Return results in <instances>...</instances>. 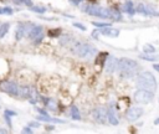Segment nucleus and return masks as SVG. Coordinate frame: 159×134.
<instances>
[{"instance_id": "nucleus-1", "label": "nucleus", "mask_w": 159, "mask_h": 134, "mask_svg": "<svg viewBox=\"0 0 159 134\" xmlns=\"http://www.w3.org/2000/svg\"><path fill=\"white\" fill-rule=\"evenodd\" d=\"M138 63L131 58H121L118 62V71L121 77L123 78H132L138 72Z\"/></svg>"}, {"instance_id": "nucleus-2", "label": "nucleus", "mask_w": 159, "mask_h": 134, "mask_svg": "<svg viewBox=\"0 0 159 134\" xmlns=\"http://www.w3.org/2000/svg\"><path fill=\"white\" fill-rule=\"evenodd\" d=\"M137 86L139 88H144V89H148L150 92H155L157 87H158L154 75L152 72H149V71H145V72H142V73L138 75Z\"/></svg>"}, {"instance_id": "nucleus-3", "label": "nucleus", "mask_w": 159, "mask_h": 134, "mask_svg": "<svg viewBox=\"0 0 159 134\" xmlns=\"http://www.w3.org/2000/svg\"><path fill=\"white\" fill-rule=\"evenodd\" d=\"M72 51H73V54L76 56L82 57V58H87V60L92 58L96 55V52H97L96 47H93L92 45L86 44V42H76L73 45Z\"/></svg>"}, {"instance_id": "nucleus-4", "label": "nucleus", "mask_w": 159, "mask_h": 134, "mask_svg": "<svg viewBox=\"0 0 159 134\" xmlns=\"http://www.w3.org/2000/svg\"><path fill=\"white\" fill-rule=\"evenodd\" d=\"M134 101L137 103H140V104H148L153 101L154 98V92H150L148 89H144V88H139L138 91L134 92V96H133Z\"/></svg>"}, {"instance_id": "nucleus-5", "label": "nucleus", "mask_w": 159, "mask_h": 134, "mask_svg": "<svg viewBox=\"0 0 159 134\" xmlns=\"http://www.w3.org/2000/svg\"><path fill=\"white\" fill-rule=\"evenodd\" d=\"M0 89L11 96H19V86L11 81H3L0 83Z\"/></svg>"}, {"instance_id": "nucleus-6", "label": "nucleus", "mask_w": 159, "mask_h": 134, "mask_svg": "<svg viewBox=\"0 0 159 134\" xmlns=\"http://www.w3.org/2000/svg\"><path fill=\"white\" fill-rule=\"evenodd\" d=\"M28 36H29V39L31 40V41H34V42H40L42 39H44V36H45V34H44V29L41 28V26H31V29L29 30V32H28Z\"/></svg>"}, {"instance_id": "nucleus-7", "label": "nucleus", "mask_w": 159, "mask_h": 134, "mask_svg": "<svg viewBox=\"0 0 159 134\" xmlns=\"http://www.w3.org/2000/svg\"><path fill=\"white\" fill-rule=\"evenodd\" d=\"M92 118L100 123V124H106L108 122L107 119V109L103 108V107H100V108H96L93 112H92Z\"/></svg>"}, {"instance_id": "nucleus-8", "label": "nucleus", "mask_w": 159, "mask_h": 134, "mask_svg": "<svg viewBox=\"0 0 159 134\" xmlns=\"http://www.w3.org/2000/svg\"><path fill=\"white\" fill-rule=\"evenodd\" d=\"M143 113H144V109H143V108H140V107H132V108H129V109L127 110L126 117H127V119H128L129 122H134V120H137L139 117H142Z\"/></svg>"}, {"instance_id": "nucleus-9", "label": "nucleus", "mask_w": 159, "mask_h": 134, "mask_svg": "<svg viewBox=\"0 0 159 134\" xmlns=\"http://www.w3.org/2000/svg\"><path fill=\"white\" fill-rule=\"evenodd\" d=\"M118 62H119V60H118V58L110 56V57L107 58L106 65H105V70H106V72H107V73H114V72L118 70Z\"/></svg>"}, {"instance_id": "nucleus-10", "label": "nucleus", "mask_w": 159, "mask_h": 134, "mask_svg": "<svg viewBox=\"0 0 159 134\" xmlns=\"http://www.w3.org/2000/svg\"><path fill=\"white\" fill-rule=\"evenodd\" d=\"M102 35H106V36H111V37H118L119 35V30L114 29V28H111V26H106V28H100L98 30Z\"/></svg>"}, {"instance_id": "nucleus-11", "label": "nucleus", "mask_w": 159, "mask_h": 134, "mask_svg": "<svg viewBox=\"0 0 159 134\" xmlns=\"http://www.w3.org/2000/svg\"><path fill=\"white\" fill-rule=\"evenodd\" d=\"M107 119H108L110 124H112V125H118V123H119L118 117H117V113L114 112V109L112 107H110L107 109Z\"/></svg>"}, {"instance_id": "nucleus-12", "label": "nucleus", "mask_w": 159, "mask_h": 134, "mask_svg": "<svg viewBox=\"0 0 159 134\" xmlns=\"http://www.w3.org/2000/svg\"><path fill=\"white\" fill-rule=\"evenodd\" d=\"M107 18L112 19L113 21H121L122 20V15L117 9L113 8H107Z\"/></svg>"}, {"instance_id": "nucleus-13", "label": "nucleus", "mask_w": 159, "mask_h": 134, "mask_svg": "<svg viewBox=\"0 0 159 134\" xmlns=\"http://www.w3.org/2000/svg\"><path fill=\"white\" fill-rule=\"evenodd\" d=\"M36 119H37V120H42V122H50V123H60V124L65 123V120H62V119H57V118H54V117H50L49 114H46V115H44V114L37 115V117H36Z\"/></svg>"}, {"instance_id": "nucleus-14", "label": "nucleus", "mask_w": 159, "mask_h": 134, "mask_svg": "<svg viewBox=\"0 0 159 134\" xmlns=\"http://www.w3.org/2000/svg\"><path fill=\"white\" fill-rule=\"evenodd\" d=\"M101 11H102V8L98 6V5H90V9H88V14L92 15V16H101Z\"/></svg>"}, {"instance_id": "nucleus-15", "label": "nucleus", "mask_w": 159, "mask_h": 134, "mask_svg": "<svg viewBox=\"0 0 159 134\" xmlns=\"http://www.w3.org/2000/svg\"><path fill=\"white\" fill-rule=\"evenodd\" d=\"M19 96L23 98L30 97V87L28 86H19Z\"/></svg>"}, {"instance_id": "nucleus-16", "label": "nucleus", "mask_w": 159, "mask_h": 134, "mask_svg": "<svg viewBox=\"0 0 159 134\" xmlns=\"http://www.w3.org/2000/svg\"><path fill=\"white\" fill-rule=\"evenodd\" d=\"M123 10L126 11V13H128L129 15H133L134 14V5H133V3L131 2V0H127L126 2V4L123 5Z\"/></svg>"}, {"instance_id": "nucleus-17", "label": "nucleus", "mask_w": 159, "mask_h": 134, "mask_svg": "<svg viewBox=\"0 0 159 134\" xmlns=\"http://www.w3.org/2000/svg\"><path fill=\"white\" fill-rule=\"evenodd\" d=\"M139 57H140L142 60H145V61H149V62H157V61H159V56H158V55L152 56L150 54H143V55H140Z\"/></svg>"}, {"instance_id": "nucleus-18", "label": "nucleus", "mask_w": 159, "mask_h": 134, "mask_svg": "<svg viewBox=\"0 0 159 134\" xmlns=\"http://www.w3.org/2000/svg\"><path fill=\"white\" fill-rule=\"evenodd\" d=\"M71 118L73 120H80L81 119V114H80V110L76 106H72L71 107Z\"/></svg>"}, {"instance_id": "nucleus-19", "label": "nucleus", "mask_w": 159, "mask_h": 134, "mask_svg": "<svg viewBox=\"0 0 159 134\" xmlns=\"http://www.w3.org/2000/svg\"><path fill=\"white\" fill-rule=\"evenodd\" d=\"M9 28H10V24H9V23H4L2 26H0V39H3V37L8 34Z\"/></svg>"}, {"instance_id": "nucleus-20", "label": "nucleus", "mask_w": 159, "mask_h": 134, "mask_svg": "<svg viewBox=\"0 0 159 134\" xmlns=\"http://www.w3.org/2000/svg\"><path fill=\"white\" fill-rule=\"evenodd\" d=\"M46 108L50 110H56L57 109V103L55 102V99H47L46 101Z\"/></svg>"}, {"instance_id": "nucleus-21", "label": "nucleus", "mask_w": 159, "mask_h": 134, "mask_svg": "<svg viewBox=\"0 0 159 134\" xmlns=\"http://www.w3.org/2000/svg\"><path fill=\"white\" fill-rule=\"evenodd\" d=\"M143 52L144 54H154L155 52V47L150 44H144L143 45Z\"/></svg>"}, {"instance_id": "nucleus-22", "label": "nucleus", "mask_w": 159, "mask_h": 134, "mask_svg": "<svg viewBox=\"0 0 159 134\" xmlns=\"http://www.w3.org/2000/svg\"><path fill=\"white\" fill-rule=\"evenodd\" d=\"M105 56H107V54H100V55H98V57L96 58V65L105 66V60H106V57H105Z\"/></svg>"}, {"instance_id": "nucleus-23", "label": "nucleus", "mask_w": 159, "mask_h": 134, "mask_svg": "<svg viewBox=\"0 0 159 134\" xmlns=\"http://www.w3.org/2000/svg\"><path fill=\"white\" fill-rule=\"evenodd\" d=\"M135 11H137V13H139V14H142V15H144V16H148V13H147V10H145L144 4H138V6H137Z\"/></svg>"}, {"instance_id": "nucleus-24", "label": "nucleus", "mask_w": 159, "mask_h": 134, "mask_svg": "<svg viewBox=\"0 0 159 134\" xmlns=\"http://www.w3.org/2000/svg\"><path fill=\"white\" fill-rule=\"evenodd\" d=\"M47 35H49V37H60V35H61V29H56V30H49Z\"/></svg>"}, {"instance_id": "nucleus-25", "label": "nucleus", "mask_w": 159, "mask_h": 134, "mask_svg": "<svg viewBox=\"0 0 159 134\" xmlns=\"http://www.w3.org/2000/svg\"><path fill=\"white\" fill-rule=\"evenodd\" d=\"M30 10L31 11H35V13H39V14H44L45 11H46V8H44V6H30Z\"/></svg>"}, {"instance_id": "nucleus-26", "label": "nucleus", "mask_w": 159, "mask_h": 134, "mask_svg": "<svg viewBox=\"0 0 159 134\" xmlns=\"http://www.w3.org/2000/svg\"><path fill=\"white\" fill-rule=\"evenodd\" d=\"M0 14H8V15H11V14H13V9L9 8V6L0 8Z\"/></svg>"}, {"instance_id": "nucleus-27", "label": "nucleus", "mask_w": 159, "mask_h": 134, "mask_svg": "<svg viewBox=\"0 0 159 134\" xmlns=\"http://www.w3.org/2000/svg\"><path fill=\"white\" fill-rule=\"evenodd\" d=\"M92 25H93V26H96V28H106V26H112L110 23H96V21H93V23H92Z\"/></svg>"}, {"instance_id": "nucleus-28", "label": "nucleus", "mask_w": 159, "mask_h": 134, "mask_svg": "<svg viewBox=\"0 0 159 134\" xmlns=\"http://www.w3.org/2000/svg\"><path fill=\"white\" fill-rule=\"evenodd\" d=\"M73 26L77 28V29H80V30H82V31H86V26L82 25L81 23H73Z\"/></svg>"}, {"instance_id": "nucleus-29", "label": "nucleus", "mask_w": 159, "mask_h": 134, "mask_svg": "<svg viewBox=\"0 0 159 134\" xmlns=\"http://www.w3.org/2000/svg\"><path fill=\"white\" fill-rule=\"evenodd\" d=\"M81 11H84V13H87L88 11V9H90V4H87V3H84L82 5H81Z\"/></svg>"}, {"instance_id": "nucleus-30", "label": "nucleus", "mask_w": 159, "mask_h": 134, "mask_svg": "<svg viewBox=\"0 0 159 134\" xmlns=\"http://www.w3.org/2000/svg\"><path fill=\"white\" fill-rule=\"evenodd\" d=\"M20 2H21V4H25L26 6H32V2H31V0H20Z\"/></svg>"}, {"instance_id": "nucleus-31", "label": "nucleus", "mask_w": 159, "mask_h": 134, "mask_svg": "<svg viewBox=\"0 0 159 134\" xmlns=\"http://www.w3.org/2000/svg\"><path fill=\"white\" fill-rule=\"evenodd\" d=\"M4 118H5V120H6V123H8V125H9V127H11V120H10V115L5 113V117H4Z\"/></svg>"}, {"instance_id": "nucleus-32", "label": "nucleus", "mask_w": 159, "mask_h": 134, "mask_svg": "<svg viewBox=\"0 0 159 134\" xmlns=\"http://www.w3.org/2000/svg\"><path fill=\"white\" fill-rule=\"evenodd\" d=\"M21 133H32V129L30 127H25V128H23Z\"/></svg>"}, {"instance_id": "nucleus-33", "label": "nucleus", "mask_w": 159, "mask_h": 134, "mask_svg": "<svg viewBox=\"0 0 159 134\" xmlns=\"http://www.w3.org/2000/svg\"><path fill=\"white\" fill-rule=\"evenodd\" d=\"M29 125H30V127H32V128H37V127H40V124H39L37 122H30V123H29Z\"/></svg>"}, {"instance_id": "nucleus-34", "label": "nucleus", "mask_w": 159, "mask_h": 134, "mask_svg": "<svg viewBox=\"0 0 159 134\" xmlns=\"http://www.w3.org/2000/svg\"><path fill=\"white\" fill-rule=\"evenodd\" d=\"M92 36H93V39H98L97 36H98V30H93L92 31Z\"/></svg>"}, {"instance_id": "nucleus-35", "label": "nucleus", "mask_w": 159, "mask_h": 134, "mask_svg": "<svg viewBox=\"0 0 159 134\" xmlns=\"http://www.w3.org/2000/svg\"><path fill=\"white\" fill-rule=\"evenodd\" d=\"M5 113H6V114H9V115H16V113H15V112L9 110V109H6V110H5Z\"/></svg>"}, {"instance_id": "nucleus-36", "label": "nucleus", "mask_w": 159, "mask_h": 134, "mask_svg": "<svg viewBox=\"0 0 159 134\" xmlns=\"http://www.w3.org/2000/svg\"><path fill=\"white\" fill-rule=\"evenodd\" d=\"M153 67H154V70H155V71H158V72H159V63H155V62H154Z\"/></svg>"}, {"instance_id": "nucleus-37", "label": "nucleus", "mask_w": 159, "mask_h": 134, "mask_svg": "<svg viewBox=\"0 0 159 134\" xmlns=\"http://www.w3.org/2000/svg\"><path fill=\"white\" fill-rule=\"evenodd\" d=\"M70 2H71L72 4H75V5H77V4H78V2H80V0H70Z\"/></svg>"}, {"instance_id": "nucleus-38", "label": "nucleus", "mask_w": 159, "mask_h": 134, "mask_svg": "<svg viewBox=\"0 0 159 134\" xmlns=\"http://www.w3.org/2000/svg\"><path fill=\"white\" fill-rule=\"evenodd\" d=\"M0 133H8L6 129H0Z\"/></svg>"}, {"instance_id": "nucleus-39", "label": "nucleus", "mask_w": 159, "mask_h": 134, "mask_svg": "<svg viewBox=\"0 0 159 134\" xmlns=\"http://www.w3.org/2000/svg\"><path fill=\"white\" fill-rule=\"evenodd\" d=\"M154 123H155V124H159V118H157V119H155V122H154Z\"/></svg>"}]
</instances>
